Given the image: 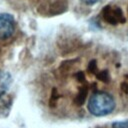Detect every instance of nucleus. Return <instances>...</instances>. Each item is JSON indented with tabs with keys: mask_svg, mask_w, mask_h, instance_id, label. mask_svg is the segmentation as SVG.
Listing matches in <instances>:
<instances>
[{
	"mask_svg": "<svg viewBox=\"0 0 128 128\" xmlns=\"http://www.w3.org/2000/svg\"><path fill=\"white\" fill-rule=\"evenodd\" d=\"M15 31L14 18L7 13H0V40L10 38Z\"/></svg>",
	"mask_w": 128,
	"mask_h": 128,
	"instance_id": "obj_3",
	"label": "nucleus"
},
{
	"mask_svg": "<svg viewBox=\"0 0 128 128\" xmlns=\"http://www.w3.org/2000/svg\"><path fill=\"white\" fill-rule=\"evenodd\" d=\"M101 17L110 25H119L125 23V16L122 9L115 5H106L101 11Z\"/></svg>",
	"mask_w": 128,
	"mask_h": 128,
	"instance_id": "obj_2",
	"label": "nucleus"
},
{
	"mask_svg": "<svg viewBox=\"0 0 128 128\" xmlns=\"http://www.w3.org/2000/svg\"><path fill=\"white\" fill-rule=\"evenodd\" d=\"M11 82H12V79H11L10 74L5 71H0V96L5 94Z\"/></svg>",
	"mask_w": 128,
	"mask_h": 128,
	"instance_id": "obj_4",
	"label": "nucleus"
},
{
	"mask_svg": "<svg viewBox=\"0 0 128 128\" xmlns=\"http://www.w3.org/2000/svg\"><path fill=\"white\" fill-rule=\"evenodd\" d=\"M83 3H85V4H87V5H93V4H95V3H97L98 1H100V0H81Z\"/></svg>",
	"mask_w": 128,
	"mask_h": 128,
	"instance_id": "obj_6",
	"label": "nucleus"
},
{
	"mask_svg": "<svg viewBox=\"0 0 128 128\" xmlns=\"http://www.w3.org/2000/svg\"><path fill=\"white\" fill-rule=\"evenodd\" d=\"M89 112L94 116H105L114 111L116 107L115 99L112 95L104 91L93 93L87 104Z\"/></svg>",
	"mask_w": 128,
	"mask_h": 128,
	"instance_id": "obj_1",
	"label": "nucleus"
},
{
	"mask_svg": "<svg viewBox=\"0 0 128 128\" xmlns=\"http://www.w3.org/2000/svg\"><path fill=\"white\" fill-rule=\"evenodd\" d=\"M112 128H128V121H118L112 124Z\"/></svg>",
	"mask_w": 128,
	"mask_h": 128,
	"instance_id": "obj_5",
	"label": "nucleus"
}]
</instances>
